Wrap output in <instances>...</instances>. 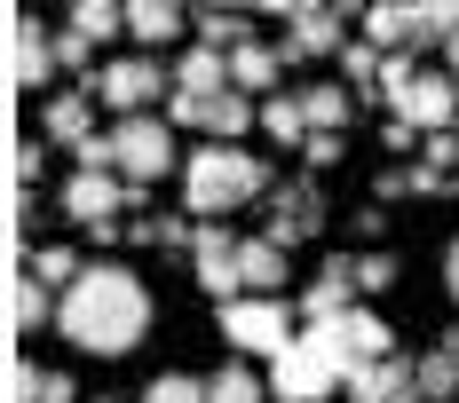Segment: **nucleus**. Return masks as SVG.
Wrapping results in <instances>:
<instances>
[{
    "instance_id": "f257e3e1",
    "label": "nucleus",
    "mask_w": 459,
    "mask_h": 403,
    "mask_svg": "<svg viewBox=\"0 0 459 403\" xmlns=\"http://www.w3.org/2000/svg\"><path fill=\"white\" fill-rule=\"evenodd\" d=\"M56 332L80 348V356H127L143 332H151V285L119 262H88L64 293H56Z\"/></svg>"
},
{
    "instance_id": "f03ea898",
    "label": "nucleus",
    "mask_w": 459,
    "mask_h": 403,
    "mask_svg": "<svg viewBox=\"0 0 459 403\" xmlns=\"http://www.w3.org/2000/svg\"><path fill=\"white\" fill-rule=\"evenodd\" d=\"M270 198V167L246 150V142H198L183 159V214L198 222H230L238 206Z\"/></svg>"
},
{
    "instance_id": "7ed1b4c3",
    "label": "nucleus",
    "mask_w": 459,
    "mask_h": 403,
    "mask_svg": "<svg viewBox=\"0 0 459 403\" xmlns=\"http://www.w3.org/2000/svg\"><path fill=\"white\" fill-rule=\"evenodd\" d=\"M380 103H388L396 119H412L420 134H436V127H452V119H459V80H452V72H420L412 56H388Z\"/></svg>"
},
{
    "instance_id": "20e7f679",
    "label": "nucleus",
    "mask_w": 459,
    "mask_h": 403,
    "mask_svg": "<svg viewBox=\"0 0 459 403\" xmlns=\"http://www.w3.org/2000/svg\"><path fill=\"white\" fill-rule=\"evenodd\" d=\"M111 167L151 190V182H167L183 167V150H175V119L167 111H127V119H111Z\"/></svg>"
},
{
    "instance_id": "39448f33",
    "label": "nucleus",
    "mask_w": 459,
    "mask_h": 403,
    "mask_svg": "<svg viewBox=\"0 0 459 403\" xmlns=\"http://www.w3.org/2000/svg\"><path fill=\"white\" fill-rule=\"evenodd\" d=\"M222 309V340L238 356H277L301 340V309L285 293H238V301H214Z\"/></svg>"
},
{
    "instance_id": "423d86ee",
    "label": "nucleus",
    "mask_w": 459,
    "mask_h": 403,
    "mask_svg": "<svg viewBox=\"0 0 459 403\" xmlns=\"http://www.w3.org/2000/svg\"><path fill=\"white\" fill-rule=\"evenodd\" d=\"M341 388H349V372H341V356L325 348L317 332H301L293 348L270 356V396L277 403H325V396H341Z\"/></svg>"
},
{
    "instance_id": "0eeeda50",
    "label": "nucleus",
    "mask_w": 459,
    "mask_h": 403,
    "mask_svg": "<svg viewBox=\"0 0 459 403\" xmlns=\"http://www.w3.org/2000/svg\"><path fill=\"white\" fill-rule=\"evenodd\" d=\"M80 88H95V103H111L119 119H127V111H167L175 64H159V56H119V64H103V72L80 80Z\"/></svg>"
},
{
    "instance_id": "6e6552de",
    "label": "nucleus",
    "mask_w": 459,
    "mask_h": 403,
    "mask_svg": "<svg viewBox=\"0 0 459 403\" xmlns=\"http://www.w3.org/2000/svg\"><path fill=\"white\" fill-rule=\"evenodd\" d=\"M372 0H333V8H301L293 24H285V40H277V56L285 64H309V56H341L349 47V24H365Z\"/></svg>"
},
{
    "instance_id": "1a4fd4ad",
    "label": "nucleus",
    "mask_w": 459,
    "mask_h": 403,
    "mask_svg": "<svg viewBox=\"0 0 459 403\" xmlns=\"http://www.w3.org/2000/svg\"><path fill=\"white\" fill-rule=\"evenodd\" d=\"M127 206H143V190L127 175H95V167H80V175L64 182V214H72L80 229L111 222V214H127Z\"/></svg>"
},
{
    "instance_id": "9d476101",
    "label": "nucleus",
    "mask_w": 459,
    "mask_h": 403,
    "mask_svg": "<svg viewBox=\"0 0 459 403\" xmlns=\"http://www.w3.org/2000/svg\"><path fill=\"white\" fill-rule=\"evenodd\" d=\"M317 229H325V190L309 175H301V182H277V190H270V229H262V237H277V245L293 253V245H309Z\"/></svg>"
},
{
    "instance_id": "9b49d317",
    "label": "nucleus",
    "mask_w": 459,
    "mask_h": 403,
    "mask_svg": "<svg viewBox=\"0 0 459 403\" xmlns=\"http://www.w3.org/2000/svg\"><path fill=\"white\" fill-rule=\"evenodd\" d=\"M238 245H246V237H230L222 222H198V237H190V277H198L214 301H238V293H246V277H238Z\"/></svg>"
},
{
    "instance_id": "f8f14e48",
    "label": "nucleus",
    "mask_w": 459,
    "mask_h": 403,
    "mask_svg": "<svg viewBox=\"0 0 459 403\" xmlns=\"http://www.w3.org/2000/svg\"><path fill=\"white\" fill-rule=\"evenodd\" d=\"M56 80V32L40 16H16L8 24V88H48Z\"/></svg>"
},
{
    "instance_id": "ddd939ff",
    "label": "nucleus",
    "mask_w": 459,
    "mask_h": 403,
    "mask_svg": "<svg viewBox=\"0 0 459 403\" xmlns=\"http://www.w3.org/2000/svg\"><path fill=\"white\" fill-rule=\"evenodd\" d=\"M365 40L380 47V56H412V47H436L412 0H372V8H365Z\"/></svg>"
},
{
    "instance_id": "4468645a",
    "label": "nucleus",
    "mask_w": 459,
    "mask_h": 403,
    "mask_svg": "<svg viewBox=\"0 0 459 403\" xmlns=\"http://www.w3.org/2000/svg\"><path fill=\"white\" fill-rule=\"evenodd\" d=\"M349 403H420V372L412 356H380L349 372Z\"/></svg>"
},
{
    "instance_id": "2eb2a0df",
    "label": "nucleus",
    "mask_w": 459,
    "mask_h": 403,
    "mask_svg": "<svg viewBox=\"0 0 459 403\" xmlns=\"http://www.w3.org/2000/svg\"><path fill=\"white\" fill-rule=\"evenodd\" d=\"M40 134L48 142H72V150H80V142H95V88H64V95H48L40 103Z\"/></svg>"
},
{
    "instance_id": "dca6fc26",
    "label": "nucleus",
    "mask_w": 459,
    "mask_h": 403,
    "mask_svg": "<svg viewBox=\"0 0 459 403\" xmlns=\"http://www.w3.org/2000/svg\"><path fill=\"white\" fill-rule=\"evenodd\" d=\"M293 309H301V324H325V316H349V309H357V277H349V253H333V262L309 277V293H301Z\"/></svg>"
},
{
    "instance_id": "f3484780",
    "label": "nucleus",
    "mask_w": 459,
    "mask_h": 403,
    "mask_svg": "<svg viewBox=\"0 0 459 403\" xmlns=\"http://www.w3.org/2000/svg\"><path fill=\"white\" fill-rule=\"evenodd\" d=\"M246 127H262V95H246V88L206 95V111H198V134L206 142H238Z\"/></svg>"
},
{
    "instance_id": "a211bd4d",
    "label": "nucleus",
    "mask_w": 459,
    "mask_h": 403,
    "mask_svg": "<svg viewBox=\"0 0 459 403\" xmlns=\"http://www.w3.org/2000/svg\"><path fill=\"white\" fill-rule=\"evenodd\" d=\"M183 0H127V32H135L143 47H151V56H159V47L167 40H183Z\"/></svg>"
},
{
    "instance_id": "6ab92c4d",
    "label": "nucleus",
    "mask_w": 459,
    "mask_h": 403,
    "mask_svg": "<svg viewBox=\"0 0 459 403\" xmlns=\"http://www.w3.org/2000/svg\"><path fill=\"white\" fill-rule=\"evenodd\" d=\"M238 277H246V293H285V277H293L285 269V245L277 237H246L238 245Z\"/></svg>"
},
{
    "instance_id": "aec40b11",
    "label": "nucleus",
    "mask_w": 459,
    "mask_h": 403,
    "mask_svg": "<svg viewBox=\"0 0 459 403\" xmlns=\"http://www.w3.org/2000/svg\"><path fill=\"white\" fill-rule=\"evenodd\" d=\"M277 72H285V56H277L270 40H246V47H230V88H246V95H270V88H277Z\"/></svg>"
},
{
    "instance_id": "412c9836",
    "label": "nucleus",
    "mask_w": 459,
    "mask_h": 403,
    "mask_svg": "<svg viewBox=\"0 0 459 403\" xmlns=\"http://www.w3.org/2000/svg\"><path fill=\"white\" fill-rule=\"evenodd\" d=\"M8 324H16V332L56 324V301H48V285L32 277V269H16V277H8Z\"/></svg>"
},
{
    "instance_id": "4be33fe9",
    "label": "nucleus",
    "mask_w": 459,
    "mask_h": 403,
    "mask_svg": "<svg viewBox=\"0 0 459 403\" xmlns=\"http://www.w3.org/2000/svg\"><path fill=\"white\" fill-rule=\"evenodd\" d=\"M301 111H309V134H349V88L341 80H309Z\"/></svg>"
},
{
    "instance_id": "5701e85b",
    "label": "nucleus",
    "mask_w": 459,
    "mask_h": 403,
    "mask_svg": "<svg viewBox=\"0 0 459 403\" xmlns=\"http://www.w3.org/2000/svg\"><path fill=\"white\" fill-rule=\"evenodd\" d=\"M341 324H349V348H357V356H365V364L396 356V324H388V316H380V309H365V301H357V309L341 316Z\"/></svg>"
},
{
    "instance_id": "b1692460",
    "label": "nucleus",
    "mask_w": 459,
    "mask_h": 403,
    "mask_svg": "<svg viewBox=\"0 0 459 403\" xmlns=\"http://www.w3.org/2000/svg\"><path fill=\"white\" fill-rule=\"evenodd\" d=\"M175 88L183 95H222L230 88V56L222 47H190L183 64H175Z\"/></svg>"
},
{
    "instance_id": "393cba45",
    "label": "nucleus",
    "mask_w": 459,
    "mask_h": 403,
    "mask_svg": "<svg viewBox=\"0 0 459 403\" xmlns=\"http://www.w3.org/2000/svg\"><path fill=\"white\" fill-rule=\"evenodd\" d=\"M262 134L285 142V150H301V142H309V111H301V95H262Z\"/></svg>"
},
{
    "instance_id": "a878e982",
    "label": "nucleus",
    "mask_w": 459,
    "mask_h": 403,
    "mask_svg": "<svg viewBox=\"0 0 459 403\" xmlns=\"http://www.w3.org/2000/svg\"><path fill=\"white\" fill-rule=\"evenodd\" d=\"M206 403H277L270 380L254 372V364H222L214 380H206Z\"/></svg>"
},
{
    "instance_id": "bb28decb",
    "label": "nucleus",
    "mask_w": 459,
    "mask_h": 403,
    "mask_svg": "<svg viewBox=\"0 0 459 403\" xmlns=\"http://www.w3.org/2000/svg\"><path fill=\"white\" fill-rule=\"evenodd\" d=\"M246 16H254V8H230V0H222V8H206V16H198V47H222V56H230V47H246V40H254Z\"/></svg>"
},
{
    "instance_id": "cd10ccee",
    "label": "nucleus",
    "mask_w": 459,
    "mask_h": 403,
    "mask_svg": "<svg viewBox=\"0 0 459 403\" xmlns=\"http://www.w3.org/2000/svg\"><path fill=\"white\" fill-rule=\"evenodd\" d=\"M72 24L103 47V40H119V32H127V0H80V8H72Z\"/></svg>"
},
{
    "instance_id": "c85d7f7f",
    "label": "nucleus",
    "mask_w": 459,
    "mask_h": 403,
    "mask_svg": "<svg viewBox=\"0 0 459 403\" xmlns=\"http://www.w3.org/2000/svg\"><path fill=\"white\" fill-rule=\"evenodd\" d=\"M412 372H420V403H452V396H459V364L444 356V348H428Z\"/></svg>"
},
{
    "instance_id": "c756f323",
    "label": "nucleus",
    "mask_w": 459,
    "mask_h": 403,
    "mask_svg": "<svg viewBox=\"0 0 459 403\" xmlns=\"http://www.w3.org/2000/svg\"><path fill=\"white\" fill-rule=\"evenodd\" d=\"M349 277H357V293H388L396 285V253L388 245H365V253H349Z\"/></svg>"
},
{
    "instance_id": "7c9ffc66",
    "label": "nucleus",
    "mask_w": 459,
    "mask_h": 403,
    "mask_svg": "<svg viewBox=\"0 0 459 403\" xmlns=\"http://www.w3.org/2000/svg\"><path fill=\"white\" fill-rule=\"evenodd\" d=\"M24 269L40 277L48 293H64V285H72V277H80V269H88V262H80L72 245H40V253H32V262H24Z\"/></svg>"
},
{
    "instance_id": "2f4dec72",
    "label": "nucleus",
    "mask_w": 459,
    "mask_h": 403,
    "mask_svg": "<svg viewBox=\"0 0 459 403\" xmlns=\"http://www.w3.org/2000/svg\"><path fill=\"white\" fill-rule=\"evenodd\" d=\"M143 403H206V380H190V372H159V380L143 388Z\"/></svg>"
},
{
    "instance_id": "473e14b6",
    "label": "nucleus",
    "mask_w": 459,
    "mask_h": 403,
    "mask_svg": "<svg viewBox=\"0 0 459 403\" xmlns=\"http://www.w3.org/2000/svg\"><path fill=\"white\" fill-rule=\"evenodd\" d=\"M341 72H349V80H372V88H380V72H388V56H380L372 40H349V47H341Z\"/></svg>"
},
{
    "instance_id": "72a5a7b5",
    "label": "nucleus",
    "mask_w": 459,
    "mask_h": 403,
    "mask_svg": "<svg viewBox=\"0 0 459 403\" xmlns=\"http://www.w3.org/2000/svg\"><path fill=\"white\" fill-rule=\"evenodd\" d=\"M56 64H64V72H95V40L80 32V24H64V32H56Z\"/></svg>"
},
{
    "instance_id": "f704fd0d",
    "label": "nucleus",
    "mask_w": 459,
    "mask_h": 403,
    "mask_svg": "<svg viewBox=\"0 0 459 403\" xmlns=\"http://www.w3.org/2000/svg\"><path fill=\"white\" fill-rule=\"evenodd\" d=\"M412 8H420V24H428V40H436V47L459 32V0H412Z\"/></svg>"
},
{
    "instance_id": "c9c22d12",
    "label": "nucleus",
    "mask_w": 459,
    "mask_h": 403,
    "mask_svg": "<svg viewBox=\"0 0 459 403\" xmlns=\"http://www.w3.org/2000/svg\"><path fill=\"white\" fill-rule=\"evenodd\" d=\"M301 159H309V175L341 167V159H349V134H309V142H301Z\"/></svg>"
},
{
    "instance_id": "e433bc0d",
    "label": "nucleus",
    "mask_w": 459,
    "mask_h": 403,
    "mask_svg": "<svg viewBox=\"0 0 459 403\" xmlns=\"http://www.w3.org/2000/svg\"><path fill=\"white\" fill-rule=\"evenodd\" d=\"M420 150H428V167H436V175H452V167H459V127H436Z\"/></svg>"
},
{
    "instance_id": "4c0bfd02",
    "label": "nucleus",
    "mask_w": 459,
    "mask_h": 403,
    "mask_svg": "<svg viewBox=\"0 0 459 403\" xmlns=\"http://www.w3.org/2000/svg\"><path fill=\"white\" fill-rule=\"evenodd\" d=\"M32 403H80L72 372H40V380H32Z\"/></svg>"
},
{
    "instance_id": "58836bf2",
    "label": "nucleus",
    "mask_w": 459,
    "mask_h": 403,
    "mask_svg": "<svg viewBox=\"0 0 459 403\" xmlns=\"http://www.w3.org/2000/svg\"><path fill=\"white\" fill-rule=\"evenodd\" d=\"M8 175H16V190H24V182H40V142H16V159H8Z\"/></svg>"
},
{
    "instance_id": "ea45409f",
    "label": "nucleus",
    "mask_w": 459,
    "mask_h": 403,
    "mask_svg": "<svg viewBox=\"0 0 459 403\" xmlns=\"http://www.w3.org/2000/svg\"><path fill=\"white\" fill-rule=\"evenodd\" d=\"M404 190L420 198V167H388V175H380V198H404Z\"/></svg>"
},
{
    "instance_id": "a19ab883",
    "label": "nucleus",
    "mask_w": 459,
    "mask_h": 403,
    "mask_svg": "<svg viewBox=\"0 0 459 403\" xmlns=\"http://www.w3.org/2000/svg\"><path fill=\"white\" fill-rule=\"evenodd\" d=\"M246 8H254V16H285V24H293V16H301L309 0H246Z\"/></svg>"
},
{
    "instance_id": "79ce46f5",
    "label": "nucleus",
    "mask_w": 459,
    "mask_h": 403,
    "mask_svg": "<svg viewBox=\"0 0 459 403\" xmlns=\"http://www.w3.org/2000/svg\"><path fill=\"white\" fill-rule=\"evenodd\" d=\"M32 380H40V372H32V364H24V356L8 364V388H16V403H32Z\"/></svg>"
},
{
    "instance_id": "37998d69",
    "label": "nucleus",
    "mask_w": 459,
    "mask_h": 403,
    "mask_svg": "<svg viewBox=\"0 0 459 403\" xmlns=\"http://www.w3.org/2000/svg\"><path fill=\"white\" fill-rule=\"evenodd\" d=\"M412 134H420L412 119H388V127H380V142H388V150H412Z\"/></svg>"
},
{
    "instance_id": "c03bdc74",
    "label": "nucleus",
    "mask_w": 459,
    "mask_h": 403,
    "mask_svg": "<svg viewBox=\"0 0 459 403\" xmlns=\"http://www.w3.org/2000/svg\"><path fill=\"white\" fill-rule=\"evenodd\" d=\"M444 285H452V301H459V237H452V253H444Z\"/></svg>"
},
{
    "instance_id": "a18cd8bd",
    "label": "nucleus",
    "mask_w": 459,
    "mask_h": 403,
    "mask_svg": "<svg viewBox=\"0 0 459 403\" xmlns=\"http://www.w3.org/2000/svg\"><path fill=\"white\" fill-rule=\"evenodd\" d=\"M444 72H452V80H459V32H452V40H444Z\"/></svg>"
},
{
    "instance_id": "49530a36",
    "label": "nucleus",
    "mask_w": 459,
    "mask_h": 403,
    "mask_svg": "<svg viewBox=\"0 0 459 403\" xmlns=\"http://www.w3.org/2000/svg\"><path fill=\"white\" fill-rule=\"evenodd\" d=\"M436 348H444V356H452V364H459V324H452V332H444V340H436Z\"/></svg>"
},
{
    "instance_id": "de8ad7c7",
    "label": "nucleus",
    "mask_w": 459,
    "mask_h": 403,
    "mask_svg": "<svg viewBox=\"0 0 459 403\" xmlns=\"http://www.w3.org/2000/svg\"><path fill=\"white\" fill-rule=\"evenodd\" d=\"M309 8H333V0H309Z\"/></svg>"
},
{
    "instance_id": "09e8293b",
    "label": "nucleus",
    "mask_w": 459,
    "mask_h": 403,
    "mask_svg": "<svg viewBox=\"0 0 459 403\" xmlns=\"http://www.w3.org/2000/svg\"><path fill=\"white\" fill-rule=\"evenodd\" d=\"M95 403H119V396H95Z\"/></svg>"
},
{
    "instance_id": "8fccbe9b",
    "label": "nucleus",
    "mask_w": 459,
    "mask_h": 403,
    "mask_svg": "<svg viewBox=\"0 0 459 403\" xmlns=\"http://www.w3.org/2000/svg\"><path fill=\"white\" fill-rule=\"evenodd\" d=\"M64 8H80V0H64Z\"/></svg>"
}]
</instances>
